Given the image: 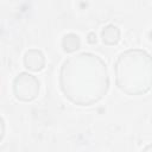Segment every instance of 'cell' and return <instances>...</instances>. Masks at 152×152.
I'll return each instance as SVG.
<instances>
[{
    "label": "cell",
    "instance_id": "obj_1",
    "mask_svg": "<svg viewBox=\"0 0 152 152\" xmlns=\"http://www.w3.org/2000/svg\"><path fill=\"white\" fill-rule=\"evenodd\" d=\"M59 87L64 96L78 106L100 101L109 87L106 63L96 55L82 52L69 57L59 71Z\"/></svg>",
    "mask_w": 152,
    "mask_h": 152
},
{
    "label": "cell",
    "instance_id": "obj_2",
    "mask_svg": "<svg viewBox=\"0 0 152 152\" xmlns=\"http://www.w3.org/2000/svg\"><path fill=\"white\" fill-rule=\"evenodd\" d=\"M114 70L118 88L128 95H142L152 88V57L144 50L120 53Z\"/></svg>",
    "mask_w": 152,
    "mask_h": 152
},
{
    "label": "cell",
    "instance_id": "obj_3",
    "mask_svg": "<svg viewBox=\"0 0 152 152\" xmlns=\"http://www.w3.org/2000/svg\"><path fill=\"white\" fill-rule=\"evenodd\" d=\"M40 83L38 78L28 72H20L13 81V93L17 100L30 102L39 94Z\"/></svg>",
    "mask_w": 152,
    "mask_h": 152
},
{
    "label": "cell",
    "instance_id": "obj_4",
    "mask_svg": "<svg viewBox=\"0 0 152 152\" xmlns=\"http://www.w3.org/2000/svg\"><path fill=\"white\" fill-rule=\"evenodd\" d=\"M24 65L31 71H40L45 66V57L40 50L31 49L24 55Z\"/></svg>",
    "mask_w": 152,
    "mask_h": 152
},
{
    "label": "cell",
    "instance_id": "obj_5",
    "mask_svg": "<svg viewBox=\"0 0 152 152\" xmlns=\"http://www.w3.org/2000/svg\"><path fill=\"white\" fill-rule=\"evenodd\" d=\"M102 43L106 45H115L120 40V30L118 26L109 24L101 31Z\"/></svg>",
    "mask_w": 152,
    "mask_h": 152
},
{
    "label": "cell",
    "instance_id": "obj_6",
    "mask_svg": "<svg viewBox=\"0 0 152 152\" xmlns=\"http://www.w3.org/2000/svg\"><path fill=\"white\" fill-rule=\"evenodd\" d=\"M81 46V39L76 33H66L62 38V48L66 53L75 52Z\"/></svg>",
    "mask_w": 152,
    "mask_h": 152
},
{
    "label": "cell",
    "instance_id": "obj_7",
    "mask_svg": "<svg viewBox=\"0 0 152 152\" xmlns=\"http://www.w3.org/2000/svg\"><path fill=\"white\" fill-rule=\"evenodd\" d=\"M88 43H90V44H95L96 43V36H95V33H89L88 34Z\"/></svg>",
    "mask_w": 152,
    "mask_h": 152
},
{
    "label": "cell",
    "instance_id": "obj_8",
    "mask_svg": "<svg viewBox=\"0 0 152 152\" xmlns=\"http://www.w3.org/2000/svg\"><path fill=\"white\" fill-rule=\"evenodd\" d=\"M5 135V121H4V118H1V139L4 138Z\"/></svg>",
    "mask_w": 152,
    "mask_h": 152
},
{
    "label": "cell",
    "instance_id": "obj_9",
    "mask_svg": "<svg viewBox=\"0 0 152 152\" xmlns=\"http://www.w3.org/2000/svg\"><path fill=\"white\" fill-rule=\"evenodd\" d=\"M142 152H152V144H151V145H147V146L142 150Z\"/></svg>",
    "mask_w": 152,
    "mask_h": 152
}]
</instances>
